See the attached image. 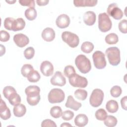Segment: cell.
Masks as SVG:
<instances>
[{"label": "cell", "mask_w": 127, "mask_h": 127, "mask_svg": "<svg viewBox=\"0 0 127 127\" xmlns=\"http://www.w3.org/2000/svg\"><path fill=\"white\" fill-rule=\"evenodd\" d=\"M50 82L53 85L63 86L65 84L66 79L61 72L57 71L51 78Z\"/></svg>", "instance_id": "obj_11"}, {"label": "cell", "mask_w": 127, "mask_h": 127, "mask_svg": "<svg viewBox=\"0 0 127 127\" xmlns=\"http://www.w3.org/2000/svg\"><path fill=\"white\" fill-rule=\"evenodd\" d=\"M42 127H57V125L52 120L50 119H46L41 123Z\"/></svg>", "instance_id": "obj_41"}, {"label": "cell", "mask_w": 127, "mask_h": 127, "mask_svg": "<svg viewBox=\"0 0 127 127\" xmlns=\"http://www.w3.org/2000/svg\"><path fill=\"white\" fill-rule=\"evenodd\" d=\"M48 0H37L36 3L39 6H44L47 5L49 3Z\"/></svg>", "instance_id": "obj_45"}, {"label": "cell", "mask_w": 127, "mask_h": 127, "mask_svg": "<svg viewBox=\"0 0 127 127\" xmlns=\"http://www.w3.org/2000/svg\"><path fill=\"white\" fill-rule=\"evenodd\" d=\"M24 15L28 20L32 21L36 18L37 11L34 7H29L25 11Z\"/></svg>", "instance_id": "obj_24"}, {"label": "cell", "mask_w": 127, "mask_h": 127, "mask_svg": "<svg viewBox=\"0 0 127 127\" xmlns=\"http://www.w3.org/2000/svg\"><path fill=\"white\" fill-rule=\"evenodd\" d=\"M0 56H2L3 54H4L5 52V49L4 46H3L2 45H0Z\"/></svg>", "instance_id": "obj_46"}, {"label": "cell", "mask_w": 127, "mask_h": 127, "mask_svg": "<svg viewBox=\"0 0 127 127\" xmlns=\"http://www.w3.org/2000/svg\"><path fill=\"white\" fill-rule=\"evenodd\" d=\"M107 11L109 15L112 16L116 20L121 19L124 15L123 11L118 7V5L116 3L110 4L108 5Z\"/></svg>", "instance_id": "obj_10"}, {"label": "cell", "mask_w": 127, "mask_h": 127, "mask_svg": "<svg viewBox=\"0 0 127 127\" xmlns=\"http://www.w3.org/2000/svg\"><path fill=\"white\" fill-rule=\"evenodd\" d=\"M112 21L109 15L105 12L98 15V28L102 32H106L112 28Z\"/></svg>", "instance_id": "obj_4"}, {"label": "cell", "mask_w": 127, "mask_h": 127, "mask_svg": "<svg viewBox=\"0 0 127 127\" xmlns=\"http://www.w3.org/2000/svg\"><path fill=\"white\" fill-rule=\"evenodd\" d=\"M15 19L12 17H6L3 23L4 28L8 30H12Z\"/></svg>", "instance_id": "obj_36"}, {"label": "cell", "mask_w": 127, "mask_h": 127, "mask_svg": "<svg viewBox=\"0 0 127 127\" xmlns=\"http://www.w3.org/2000/svg\"><path fill=\"white\" fill-rule=\"evenodd\" d=\"M103 91L100 89H95L93 90L90 96V104L93 107H98L101 105L103 101Z\"/></svg>", "instance_id": "obj_7"}, {"label": "cell", "mask_w": 127, "mask_h": 127, "mask_svg": "<svg viewBox=\"0 0 127 127\" xmlns=\"http://www.w3.org/2000/svg\"><path fill=\"white\" fill-rule=\"evenodd\" d=\"M75 64L79 71L84 74L89 72L91 69V64L90 60L82 54L79 55L76 57Z\"/></svg>", "instance_id": "obj_2"}, {"label": "cell", "mask_w": 127, "mask_h": 127, "mask_svg": "<svg viewBox=\"0 0 127 127\" xmlns=\"http://www.w3.org/2000/svg\"><path fill=\"white\" fill-rule=\"evenodd\" d=\"M13 114L17 117H21L23 116L26 112V108L25 105L22 104H19L14 106L13 109Z\"/></svg>", "instance_id": "obj_21"}, {"label": "cell", "mask_w": 127, "mask_h": 127, "mask_svg": "<svg viewBox=\"0 0 127 127\" xmlns=\"http://www.w3.org/2000/svg\"><path fill=\"white\" fill-rule=\"evenodd\" d=\"M94 49V45L90 42L86 41L83 42L81 46V50L85 53H91Z\"/></svg>", "instance_id": "obj_29"}, {"label": "cell", "mask_w": 127, "mask_h": 127, "mask_svg": "<svg viewBox=\"0 0 127 127\" xmlns=\"http://www.w3.org/2000/svg\"><path fill=\"white\" fill-rule=\"evenodd\" d=\"M75 73H76L75 70L73 66L71 65H68L64 67V74L66 77L69 78Z\"/></svg>", "instance_id": "obj_38"}, {"label": "cell", "mask_w": 127, "mask_h": 127, "mask_svg": "<svg viewBox=\"0 0 127 127\" xmlns=\"http://www.w3.org/2000/svg\"><path fill=\"white\" fill-rule=\"evenodd\" d=\"M74 96L77 99L84 101L87 98V92L84 89H78L74 92Z\"/></svg>", "instance_id": "obj_30"}, {"label": "cell", "mask_w": 127, "mask_h": 127, "mask_svg": "<svg viewBox=\"0 0 127 127\" xmlns=\"http://www.w3.org/2000/svg\"><path fill=\"white\" fill-rule=\"evenodd\" d=\"M0 33V40L1 42H7L9 40L10 35L5 30H1Z\"/></svg>", "instance_id": "obj_43"}, {"label": "cell", "mask_w": 127, "mask_h": 127, "mask_svg": "<svg viewBox=\"0 0 127 127\" xmlns=\"http://www.w3.org/2000/svg\"><path fill=\"white\" fill-rule=\"evenodd\" d=\"M25 26V21L22 18H18L15 19L12 31H17L21 30L24 29Z\"/></svg>", "instance_id": "obj_23"}, {"label": "cell", "mask_w": 127, "mask_h": 127, "mask_svg": "<svg viewBox=\"0 0 127 127\" xmlns=\"http://www.w3.org/2000/svg\"><path fill=\"white\" fill-rule=\"evenodd\" d=\"M107 115V113L104 109H99L95 112V117L99 121H104Z\"/></svg>", "instance_id": "obj_34"}, {"label": "cell", "mask_w": 127, "mask_h": 127, "mask_svg": "<svg viewBox=\"0 0 127 127\" xmlns=\"http://www.w3.org/2000/svg\"><path fill=\"white\" fill-rule=\"evenodd\" d=\"M74 122L75 126L79 127H82L85 126L87 124L88 119L86 115L80 114L76 116Z\"/></svg>", "instance_id": "obj_19"}, {"label": "cell", "mask_w": 127, "mask_h": 127, "mask_svg": "<svg viewBox=\"0 0 127 127\" xmlns=\"http://www.w3.org/2000/svg\"><path fill=\"white\" fill-rule=\"evenodd\" d=\"M118 27L120 31L122 33H127V20L125 19L120 22L118 25Z\"/></svg>", "instance_id": "obj_39"}, {"label": "cell", "mask_w": 127, "mask_h": 127, "mask_svg": "<svg viewBox=\"0 0 127 127\" xmlns=\"http://www.w3.org/2000/svg\"><path fill=\"white\" fill-rule=\"evenodd\" d=\"M94 66L97 69H103L106 66L105 54L100 51H95L92 55Z\"/></svg>", "instance_id": "obj_8"}, {"label": "cell", "mask_w": 127, "mask_h": 127, "mask_svg": "<svg viewBox=\"0 0 127 127\" xmlns=\"http://www.w3.org/2000/svg\"><path fill=\"white\" fill-rule=\"evenodd\" d=\"M13 41L15 44L20 48L26 46L29 42L28 37L22 33H18L13 36Z\"/></svg>", "instance_id": "obj_12"}, {"label": "cell", "mask_w": 127, "mask_h": 127, "mask_svg": "<svg viewBox=\"0 0 127 127\" xmlns=\"http://www.w3.org/2000/svg\"><path fill=\"white\" fill-rule=\"evenodd\" d=\"M65 98L64 92L59 88L52 89L48 94V100L50 103H59L63 102Z\"/></svg>", "instance_id": "obj_6"}, {"label": "cell", "mask_w": 127, "mask_h": 127, "mask_svg": "<svg viewBox=\"0 0 127 127\" xmlns=\"http://www.w3.org/2000/svg\"><path fill=\"white\" fill-rule=\"evenodd\" d=\"M105 40V42L107 44L109 45H112L116 44L119 41V38L116 34L114 33H111L108 34L106 36Z\"/></svg>", "instance_id": "obj_27"}, {"label": "cell", "mask_w": 127, "mask_h": 127, "mask_svg": "<svg viewBox=\"0 0 127 127\" xmlns=\"http://www.w3.org/2000/svg\"><path fill=\"white\" fill-rule=\"evenodd\" d=\"M62 38L63 41L71 48L77 47L79 43L78 36L76 34L69 31L63 32L62 34Z\"/></svg>", "instance_id": "obj_5"}, {"label": "cell", "mask_w": 127, "mask_h": 127, "mask_svg": "<svg viewBox=\"0 0 127 127\" xmlns=\"http://www.w3.org/2000/svg\"><path fill=\"white\" fill-rule=\"evenodd\" d=\"M41 78V76L37 70L31 71L27 75V78L28 80L30 82H38Z\"/></svg>", "instance_id": "obj_26"}, {"label": "cell", "mask_w": 127, "mask_h": 127, "mask_svg": "<svg viewBox=\"0 0 127 127\" xmlns=\"http://www.w3.org/2000/svg\"><path fill=\"white\" fill-rule=\"evenodd\" d=\"M74 117V113L70 110H66L64 111L62 115V119L65 121H69Z\"/></svg>", "instance_id": "obj_40"}, {"label": "cell", "mask_w": 127, "mask_h": 127, "mask_svg": "<svg viewBox=\"0 0 127 127\" xmlns=\"http://www.w3.org/2000/svg\"><path fill=\"white\" fill-rule=\"evenodd\" d=\"M83 21L86 25L88 26H91L94 24L96 19V14L92 11H86L84 13L83 16Z\"/></svg>", "instance_id": "obj_16"}, {"label": "cell", "mask_w": 127, "mask_h": 127, "mask_svg": "<svg viewBox=\"0 0 127 127\" xmlns=\"http://www.w3.org/2000/svg\"><path fill=\"white\" fill-rule=\"evenodd\" d=\"M105 54L109 63L113 65H118L121 62L120 51L117 47H111L106 49Z\"/></svg>", "instance_id": "obj_3"}, {"label": "cell", "mask_w": 127, "mask_h": 127, "mask_svg": "<svg viewBox=\"0 0 127 127\" xmlns=\"http://www.w3.org/2000/svg\"><path fill=\"white\" fill-rule=\"evenodd\" d=\"M56 23L59 28L61 29L65 28L70 24V18L67 15L62 14L57 18Z\"/></svg>", "instance_id": "obj_14"}, {"label": "cell", "mask_w": 127, "mask_h": 127, "mask_svg": "<svg viewBox=\"0 0 127 127\" xmlns=\"http://www.w3.org/2000/svg\"><path fill=\"white\" fill-rule=\"evenodd\" d=\"M122 92V88L120 86L118 85L114 86L110 90V94L111 95L115 98H117L119 97Z\"/></svg>", "instance_id": "obj_35"}, {"label": "cell", "mask_w": 127, "mask_h": 127, "mask_svg": "<svg viewBox=\"0 0 127 127\" xmlns=\"http://www.w3.org/2000/svg\"><path fill=\"white\" fill-rule=\"evenodd\" d=\"M127 97L126 96L124 97H123L121 100V104L122 106V108L125 110H127Z\"/></svg>", "instance_id": "obj_44"}, {"label": "cell", "mask_w": 127, "mask_h": 127, "mask_svg": "<svg viewBox=\"0 0 127 127\" xmlns=\"http://www.w3.org/2000/svg\"><path fill=\"white\" fill-rule=\"evenodd\" d=\"M40 70L42 73L45 76H50L54 72L53 65L49 61H44L40 65Z\"/></svg>", "instance_id": "obj_13"}, {"label": "cell", "mask_w": 127, "mask_h": 127, "mask_svg": "<svg viewBox=\"0 0 127 127\" xmlns=\"http://www.w3.org/2000/svg\"><path fill=\"white\" fill-rule=\"evenodd\" d=\"M25 94L27 95V102L31 106L37 105L40 100V89L36 85H30L26 88Z\"/></svg>", "instance_id": "obj_1"}, {"label": "cell", "mask_w": 127, "mask_h": 127, "mask_svg": "<svg viewBox=\"0 0 127 127\" xmlns=\"http://www.w3.org/2000/svg\"><path fill=\"white\" fill-rule=\"evenodd\" d=\"M41 36L45 41L51 42L55 38V32L52 28L47 27L43 30Z\"/></svg>", "instance_id": "obj_17"}, {"label": "cell", "mask_w": 127, "mask_h": 127, "mask_svg": "<svg viewBox=\"0 0 127 127\" xmlns=\"http://www.w3.org/2000/svg\"><path fill=\"white\" fill-rule=\"evenodd\" d=\"M65 106L66 108H70L74 111H77L81 107L82 104L81 103L75 101L72 96L69 95L67 97Z\"/></svg>", "instance_id": "obj_18"}, {"label": "cell", "mask_w": 127, "mask_h": 127, "mask_svg": "<svg viewBox=\"0 0 127 127\" xmlns=\"http://www.w3.org/2000/svg\"><path fill=\"white\" fill-rule=\"evenodd\" d=\"M117 119L113 116H107L104 120V123L108 127H114L117 124Z\"/></svg>", "instance_id": "obj_25"}, {"label": "cell", "mask_w": 127, "mask_h": 127, "mask_svg": "<svg viewBox=\"0 0 127 127\" xmlns=\"http://www.w3.org/2000/svg\"><path fill=\"white\" fill-rule=\"evenodd\" d=\"M50 113L52 117L57 119L62 116L63 112L62 108L60 106H55L51 108Z\"/></svg>", "instance_id": "obj_28"}, {"label": "cell", "mask_w": 127, "mask_h": 127, "mask_svg": "<svg viewBox=\"0 0 127 127\" xmlns=\"http://www.w3.org/2000/svg\"><path fill=\"white\" fill-rule=\"evenodd\" d=\"M61 127H72V125L69 124L68 123H64L61 125Z\"/></svg>", "instance_id": "obj_47"}, {"label": "cell", "mask_w": 127, "mask_h": 127, "mask_svg": "<svg viewBox=\"0 0 127 127\" xmlns=\"http://www.w3.org/2000/svg\"><path fill=\"white\" fill-rule=\"evenodd\" d=\"M7 99L9 103L14 106L20 104L21 102V97L17 93L11 95Z\"/></svg>", "instance_id": "obj_31"}, {"label": "cell", "mask_w": 127, "mask_h": 127, "mask_svg": "<svg viewBox=\"0 0 127 127\" xmlns=\"http://www.w3.org/2000/svg\"><path fill=\"white\" fill-rule=\"evenodd\" d=\"M106 108L109 113H114L117 112L119 109L118 102L114 100H111L108 101L106 104Z\"/></svg>", "instance_id": "obj_22"}, {"label": "cell", "mask_w": 127, "mask_h": 127, "mask_svg": "<svg viewBox=\"0 0 127 127\" xmlns=\"http://www.w3.org/2000/svg\"><path fill=\"white\" fill-rule=\"evenodd\" d=\"M6 2L9 3V4H13L15 2H16V0H6Z\"/></svg>", "instance_id": "obj_48"}, {"label": "cell", "mask_w": 127, "mask_h": 127, "mask_svg": "<svg viewBox=\"0 0 127 127\" xmlns=\"http://www.w3.org/2000/svg\"><path fill=\"white\" fill-rule=\"evenodd\" d=\"M35 54V50L32 47L27 48L24 51L25 58L27 60H30L33 58Z\"/></svg>", "instance_id": "obj_37"}, {"label": "cell", "mask_w": 127, "mask_h": 127, "mask_svg": "<svg viewBox=\"0 0 127 127\" xmlns=\"http://www.w3.org/2000/svg\"><path fill=\"white\" fill-rule=\"evenodd\" d=\"M33 70L34 68L32 65L29 64H25L21 67V72L24 77H27L28 74Z\"/></svg>", "instance_id": "obj_33"}, {"label": "cell", "mask_w": 127, "mask_h": 127, "mask_svg": "<svg viewBox=\"0 0 127 127\" xmlns=\"http://www.w3.org/2000/svg\"><path fill=\"white\" fill-rule=\"evenodd\" d=\"M19 2L22 6H26L30 7H35V0H19Z\"/></svg>", "instance_id": "obj_42"}, {"label": "cell", "mask_w": 127, "mask_h": 127, "mask_svg": "<svg viewBox=\"0 0 127 127\" xmlns=\"http://www.w3.org/2000/svg\"><path fill=\"white\" fill-rule=\"evenodd\" d=\"M16 93V91L14 87L11 86H6L3 89V94L7 99L12 94Z\"/></svg>", "instance_id": "obj_32"}, {"label": "cell", "mask_w": 127, "mask_h": 127, "mask_svg": "<svg viewBox=\"0 0 127 127\" xmlns=\"http://www.w3.org/2000/svg\"><path fill=\"white\" fill-rule=\"evenodd\" d=\"M98 2L95 0H74L73 4L76 7L94 6Z\"/></svg>", "instance_id": "obj_20"}, {"label": "cell", "mask_w": 127, "mask_h": 127, "mask_svg": "<svg viewBox=\"0 0 127 127\" xmlns=\"http://www.w3.org/2000/svg\"><path fill=\"white\" fill-rule=\"evenodd\" d=\"M69 82L73 87L85 88L87 86V79L83 76H81L77 73H75L69 78Z\"/></svg>", "instance_id": "obj_9"}, {"label": "cell", "mask_w": 127, "mask_h": 127, "mask_svg": "<svg viewBox=\"0 0 127 127\" xmlns=\"http://www.w3.org/2000/svg\"><path fill=\"white\" fill-rule=\"evenodd\" d=\"M0 117L3 120H7L11 117V113L9 109L7 107L5 102L0 99Z\"/></svg>", "instance_id": "obj_15"}]
</instances>
